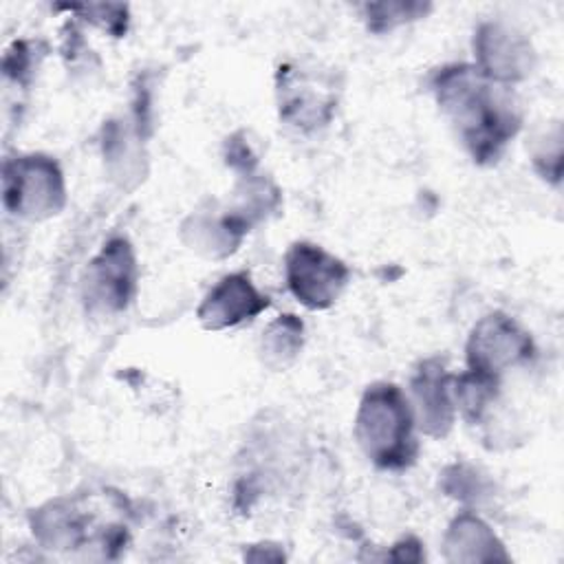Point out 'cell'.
<instances>
[{"label": "cell", "mask_w": 564, "mask_h": 564, "mask_svg": "<svg viewBox=\"0 0 564 564\" xmlns=\"http://www.w3.org/2000/svg\"><path fill=\"white\" fill-rule=\"evenodd\" d=\"M267 297L251 286L249 278L245 273H236L223 278L220 284L209 291L198 308V317L207 328H225L253 317L267 308Z\"/></svg>", "instance_id": "obj_5"}, {"label": "cell", "mask_w": 564, "mask_h": 564, "mask_svg": "<svg viewBox=\"0 0 564 564\" xmlns=\"http://www.w3.org/2000/svg\"><path fill=\"white\" fill-rule=\"evenodd\" d=\"M447 381H449V377L434 361H427L412 381L414 394L419 401V410H421V419L425 421L421 425L430 434H432V425H436L434 434H445V430L449 427L452 405H449V397H447Z\"/></svg>", "instance_id": "obj_6"}, {"label": "cell", "mask_w": 564, "mask_h": 564, "mask_svg": "<svg viewBox=\"0 0 564 564\" xmlns=\"http://www.w3.org/2000/svg\"><path fill=\"white\" fill-rule=\"evenodd\" d=\"M436 97L458 126V134L476 161H496L518 130V115L471 66H449L436 77Z\"/></svg>", "instance_id": "obj_1"}, {"label": "cell", "mask_w": 564, "mask_h": 564, "mask_svg": "<svg viewBox=\"0 0 564 564\" xmlns=\"http://www.w3.org/2000/svg\"><path fill=\"white\" fill-rule=\"evenodd\" d=\"M286 278L293 295L302 304L308 308H324L339 295L348 269L319 247L297 242L286 256Z\"/></svg>", "instance_id": "obj_3"}, {"label": "cell", "mask_w": 564, "mask_h": 564, "mask_svg": "<svg viewBox=\"0 0 564 564\" xmlns=\"http://www.w3.org/2000/svg\"><path fill=\"white\" fill-rule=\"evenodd\" d=\"M533 346L527 333H522L509 317L496 313L485 317L471 333L467 344V361L469 370L485 372L498 377V372L527 359Z\"/></svg>", "instance_id": "obj_4"}, {"label": "cell", "mask_w": 564, "mask_h": 564, "mask_svg": "<svg viewBox=\"0 0 564 564\" xmlns=\"http://www.w3.org/2000/svg\"><path fill=\"white\" fill-rule=\"evenodd\" d=\"M355 434L366 456L383 469H403L414 463L419 447L412 436V414L394 383H375L366 390Z\"/></svg>", "instance_id": "obj_2"}]
</instances>
